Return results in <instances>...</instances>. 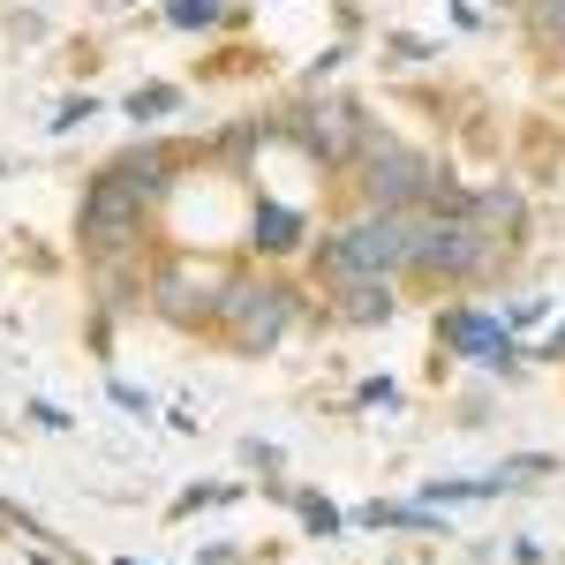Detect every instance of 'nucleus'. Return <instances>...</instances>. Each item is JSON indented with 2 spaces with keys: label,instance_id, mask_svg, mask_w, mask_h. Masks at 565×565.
<instances>
[{
  "label": "nucleus",
  "instance_id": "obj_5",
  "mask_svg": "<svg viewBox=\"0 0 565 565\" xmlns=\"http://www.w3.org/2000/svg\"><path fill=\"white\" fill-rule=\"evenodd\" d=\"M354 204H385V212H430L437 181H445V167H437L430 151H415L407 136H392L370 121V136H362V151H354Z\"/></svg>",
  "mask_w": 565,
  "mask_h": 565
},
{
  "label": "nucleus",
  "instance_id": "obj_14",
  "mask_svg": "<svg viewBox=\"0 0 565 565\" xmlns=\"http://www.w3.org/2000/svg\"><path fill=\"white\" fill-rule=\"evenodd\" d=\"M159 15H167V31H189V39H212L226 23H242L234 0H159Z\"/></svg>",
  "mask_w": 565,
  "mask_h": 565
},
{
  "label": "nucleus",
  "instance_id": "obj_4",
  "mask_svg": "<svg viewBox=\"0 0 565 565\" xmlns=\"http://www.w3.org/2000/svg\"><path fill=\"white\" fill-rule=\"evenodd\" d=\"M151 242V204L136 196L129 181H114L106 167L84 181V204H76V249L84 271H114V264H143Z\"/></svg>",
  "mask_w": 565,
  "mask_h": 565
},
{
  "label": "nucleus",
  "instance_id": "obj_18",
  "mask_svg": "<svg viewBox=\"0 0 565 565\" xmlns=\"http://www.w3.org/2000/svg\"><path fill=\"white\" fill-rule=\"evenodd\" d=\"M527 39L543 45V53H565V0H527Z\"/></svg>",
  "mask_w": 565,
  "mask_h": 565
},
{
  "label": "nucleus",
  "instance_id": "obj_32",
  "mask_svg": "<svg viewBox=\"0 0 565 565\" xmlns=\"http://www.w3.org/2000/svg\"><path fill=\"white\" fill-rule=\"evenodd\" d=\"M490 8H527V0H490Z\"/></svg>",
  "mask_w": 565,
  "mask_h": 565
},
{
  "label": "nucleus",
  "instance_id": "obj_7",
  "mask_svg": "<svg viewBox=\"0 0 565 565\" xmlns=\"http://www.w3.org/2000/svg\"><path fill=\"white\" fill-rule=\"evenodd\" d=\"M430 332H437V348H445V362H468V370H490V377H513L527 362L521 332L482 302H445L430 317Z\"/></svg>",
  "mask_w": 565,
  "mask_h": 565
},
{
  "label": "nucleus",
  "instance_id": "obj_34",
  "mask_svg": "<svg viewBox=\"0 0 565 565\" xmlns=\"http://www.w3.org/2000/svg\"><path fill=\"white\" fill-rule=\"evenodd\" d=\"M0 513H8V498H0Z\"/></svg>",
  "mask_w": 565,
  "mask_h": 565
},
{
  "label": "nucleus",
  "instance_id": "obj_19",
  "mask_svg": "<svg viewBox=\"0 0 565 565\" xmlns=\"http://www.w3.org/2000/svg\"><path fill=\"white\" fill-rule=\"evenodd\" d=\"M234 498H249V482H189V490L174 498V521L204 513V505H234Z\"/></svg>",
  "mask_w": 565,
  "mask_h": 565
},
{
  "label": "nucleus",
  "instance_id": "obj_13",
  "mask_svg": "<svg viewBox=\"0 0 565 565\" xmlns=\"http://www.w3.org/2000/svg\"><path fill=\"white\" fill-rule=\"evenodd\" d=\"M468 218H482L490 234H521L527 226V196H521V181H482V189H468Z\"/></svg>",
  "mask_w": 565,
  "mask_h": 565
},
{
  "label": "nucleus",
  "instance_id": "obj_22",
  "mask_svg": "<svg viewBox=\"0 0 565 565\" xmlns=\"http://www.w3.org/2000/svg\"><path fill=\"white\" fill-rule=\"evenodd\" d=\"M106 399H114L121 415H136V423H151V415H159V399H151L143 385H129V377H106Z\"/></svg>",
  "mask_w": 565,
  "mask_h": 565
},
{
  "label": "nucleus",
  "instance_id": "obj_25",
  "mask_svg": "<svg viewBox=\"0 0 565 565\" xmlns=\"http://www.w3.org/2000/svg\"><path fill=\"white\" fill-rule=\"evenodd\" d=\"M551 309H558V302H551V295H521V302L505 309V324H513V332H527V324H543Z\"/></svg>",
  "mask_w": 565,
  "mask_h": 565
},
{
  "label": "nucleus",
  "instance_id": "obj_6",
  "mask_svg": "<svg viewBox=\"0 0 565 565\" xmlns=\"http://www.w3.org/2000/svg\"><path fill=\"white\" fill-rule=\"evenodd\" d=\"M226 279H234V264H212L204 249H167V257L143 271V309L181 324V332H212Z\"/></svg>",
  "mask_w": 565,
  "mask_h": 565
},
{
  "label": "nucleus",
  "instance_id": "obj_24",
  "mask_svg": "<svg viewBox=\"0 0 565 565\" xmlns=\"http://www.w3.org/2000/svg\"><path fill=\"white\" fill-rule=\"evenodd\" d=\"M340 68H348V39H332V45H324V53H317V61L302 68V76H309V90H324L332 76H340Z\"/></svg>",
  "mask_w": 565,
  "mask_h": 565
},
{
  "label": "nucleus",
  "instance_id": "obj_35",
  "mask_svg": "<svg viewBox=\"0 0 565 565\" xmlns=\"http://www.w3.org/2000/svg\"><path fill=\"white\" fill-rule=\"evenodd\" d=\"M0 174H8V167H0Z\"/></svg>",
  "mask_w": 565,
  "mask_h": 565
},
{
  "label": "nucleus",
  "instance_id": "obj_8",
  "mask_svg": "<svg viewBox=\"0 0 565 565\" xmlns=\"http://www.w3.org/2000/svg\"><path fill=\"white\" fill-rule=\"evenodd\" d=\"M279 136H295V143H302L309 167L348 174L354 151H362V136H370V121H362V106H354V98H340V90H309L302 106L279 121Z\"/></svg>",
  "mask_w": 565,
  "mask_h": 565
},
{
  "label": "nucleus",
  "instance_id": "obj_23",
  "mask_svg": "<svg viewBox=\"0 0 565 565\" xmlns=\"http://www.w3.org/2000/svg\"><path fill=\"white\" fill-rule=\"evenodd\" d=\"M23 423L45 430V437H68V430H76V415H68V407H53V399H23Z\"/></svg>",
  "mask_w": 565,
  "mask_h": 565
},
{
  "label": "nucleus",
  "instance_id": "obj_3",
  "mask_svg": "<svg viewBox=\"0 0 565 565\" xmlns=\"http://www.w3.org/2000/svg\"><path fill=\"white\" fill-rule=\"evenodd\" d=\"M513 257V242L505 234H490L482 218L468 212H415V264H407V279L415 287H482L498 264Z\"/></svg>",
  "mask_w": 565,
  "mask_h": 565
},
{
  "label": "nucleus",
  "instance_id": "obj_29",
  "mask_svg": "<svg viewBox=\"0 0 565 565\" xmlns=\"http://www.w3.org/2000/svg\"><path fill=\"white\" fill-rule=\"evenodd\" d=\"M385 45H392V53H399V61H407V68H415V61H430V53H437L430 39H399V31H392Z\"/></svg>",
  "mask_w": 565,
  "mask_h": 565
},
{
  "label": "nucleus",
  "instance_id": "obj_31",
  "mask_svg": "<svg viewBox=\"0 0 565 565\" xmlns=\"http://www.w3.org/2000/svg\"><path fill=\"white\" fill-rule=\"evenodd\" d=\"M31 565H61V558H53V551H31Z\"/></svg>",
  "mask_w": 565,
  "mask_h": 565
},
{
  "label": "nucleus",
  "instance_id": "obj_16",
  "mask_svg": "<svg viewBox=\"0 0 565 565\" xmlns=\"http://www.w3.org/2000/svg\"><path fill=\"white\" fill-rule=\"evenodd\" d=\"M181 106H189V90H181V84H136L129 98H121V114H129L136 129H159V121H174Z\"/></svg>",
  "mask_w": 565,
  "mask_h": 565
},
{
  "label": "nucleus",
  "instance_id": "obj_9",
  "mask_svg": "<svg viewBox=\"0 0 565 565\" xmlns=\"http://www.w3.org/2000/svg\"><path fill=\"white\" fill-rule=\"evenodd\" d=\"M181 167H189V151H181L174 136H143V143H129V151L106 159V174L129 181L143 204H167V196L181 189Z\"/></svg>",
  "mask_w": 565,
  "mask_h": 565
},
{
  "label": "nucleus",
  "instance_id": "obj_33",
  "mask_svg": "<svg viewBox=\"0 0 565 565\" xmlns=\"http://www.w3.org/2000/svg\"><path fill=\"white\" fill-rule=\"evenodd\" d=\"M114 565H143V558H114Z\"/></svg>",
  "mask_w": 565,
  "mask_h": 565
},
{
  "label": "nucleus",
  "instance_id": "obj_2",
  "mask_svg": "<svg viewBox=\"0 0 565 565\" xmlns=\"http://www.w3.org/2000/svg\"><path fill=\"white\" fill-rule=\"evenodd\" d=\"M309 295L287 279V271H249V264H234V279H226V295H218V317L212 332L226 340V348L242 354V362H257V354H271L295 324H302Z\"/></svg>",
  "mask_w": 565,
  "mask_h": 565
},
{
  "label": "nucleus",
  "instance_id": "obj_11",
  "mask_svg": "<svg viewBox=\"0 0 565 565\" xmlns=\"http://www.w3.org/2000/svg\"><path fill=\"white\" fill-rule=\"evenodd\" d=\"M324 309L354 324V332H370V324H392L399 317V279H340V287H324Z\"/></svg>",
  "mask_w": 565,
  "mask_h": 565
},
{
  "label": "nucleus",
  "instance_id": "obj_27",
  "mask_svg": "<svg viewBox=\"0 0 565 565\" xmlns=\"http://www.w3.org/2000/svg\"><path fill=\"white\" fill-rule=\"evenodd\" d=\"M527 362H565V317L543 332V340H535V348H527Z\"/></svg>",
  "mask_w": 565,
  "mask_h": 565
},
{
  "label": "nucleus",
  "instance_id": "obj_15",
  "mask_svg": "<svg viewBox=\"0 0 565 565\" xmlns=\"http://www.w3.org/2000/svg\"><path fill=\"white\" fill-rule=\"evenodd\" d=\"M415 498L423 505H482V498H505V482H498V468L490 476H430V482H415Z\"/></svg>",
  "mask_w": 565,
  "mask_h": 565
},
{
  "label": "nucleus",
  "instance_id": "obj_21",
  "mask_svg": "<svg viewBox=\"0 0 565 565\" xmlns=\"http://www.w3.org/2000/svg\"><path fill=\"white\" fill-rule=\"evenodd\" d=\"M98 114H106V106H98L90 90H76V98H61V106H53V121H45V129H53V136H76L84 121H98Z\"/></svg>",
  "mask_w": 565,
  "mask_h": 565
},
{
  "label": "nucleus",
  "instance_id": "obj_30",
  "mask_svg": "<svg viewBox=\"0 0 565 565\" xmlns=\"http://www.w3.org/2000/svg\"><path fill=\"white\" fill-rule=\"evenodd\" d=\"M505 558L513 565H543V543H535V535H505Z\"/></svg>",
  "mask_w": 565,
  "mask_h": 565
},
{
  "label": "nucleus",
  "instance_id": "obj_28",
  "mask_svg": "<svg viewBox=\"0 0 565 565\" xmlns=\"http://www.w3.org/2000/svg\"><path fill=\"white\" fill-rule=\"evenodd\" d=\"M242 460L264 468V476H279V445H264V437H242Z\"/></svg>",
  "mask_w": 565,
  "mask_h": 565
},
{
  "label": "nucleus",
  "instance_id": "obj_12",
  "mask_svg": "<svg viewBox=\"0 0 565 565\" xmlns=\"http://www.w3.org/2000/svg\"><path fill=\"white\" fill-rule=\"evenodd\" d=\"M348 521L354 527H415V535H445L452 543V521L437 505H423V498H370V505H354Z\"/></svg>",
  "mask_w": 565,
  "mask_h": 565
},
{
  "label": "nucleus",
  "instance_id": "obj_10",
  "mask_svg": "<svg viewBox=\"0 0 565 565\" xmlns=\"http://www.w3.org/2000/svg\"><path fill=\"white\" fill-rule=\"evenodd\" d=\"M309 242H317V226H309L302 204H279V196H257L249 204V257L257 264H287V257H309Z\"/></svg>",
  "mask_w": 565,
  "mask_h": 565
},
{
  "label": "nucleus",
  "instance_id": "obj_20",
  "mask_svg": "<svg viewBox=\"0 0 565 565\" xmlns=\"http://www.w3.org/2000/svg\"><path fill=\"white\" fill-rule=\"evenodd\" d=\"M535 476H558V452H513V460H498V482L505 490H527Z\"/></svg>",
  "mask_w": 565,
  "mask_h": 565
},
{
  "label": "nucleus",
  "instance_id": "obj_1",
  "mask_svg": "<svg viewBox=\"0 0 565 565\" xmlns=\"http://www.w3.org/2000/svg\"><path fill=\"white\" fill-rule=\"evenodd\" d=\"M407 264H415V212H385V204H354L340 226H324L309 242L317 287H340V279H407Z\"/></svg>",
  "mask_w": 565,
  "mask_h": 565
},
{
  "label": "nucleus",
  "instance_id": "obj_17",
  "mask_svg": "<svg viewBox=\"0 0 565 565\" xmlns=\"http://www.w3.org/2000/svg\"><path fill=\"white\" fill-rule=\"evenodd\" d=\"M287 505L302 513V527H309V535H317V543H332V535L348 527V513H340V505H332L324 490H287Z\"/></svg>",
  "mask_w": 565,
  "mask_h": 565
},
{
  "label": "nucleus",
  "instance_id": "obj_26",
  "mask_svg": "<svg viewBox=\"0 0 565 565\" xmlns=\"http://www.w3.org/2000/svg\"><path fill=\"white\" fill-rule=\"evenodd\" d=\"M354 407H399V385L392 377H362L354 385Z\"/></svg>",
  "mask_w": 565,
  "mask_h": 565
}]
</instances>
